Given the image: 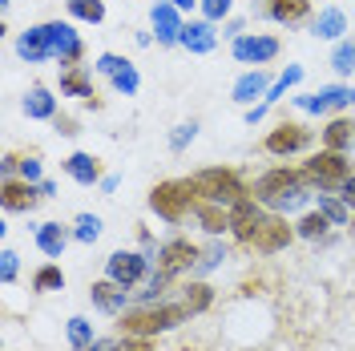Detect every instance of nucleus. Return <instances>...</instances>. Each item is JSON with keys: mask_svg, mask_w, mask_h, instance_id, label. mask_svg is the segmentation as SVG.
Returning <instances> with one entry per match:
<instances>
[{"mask_svg": "<svg viewBox=\"0 0 355 351\" xmlns=\"http://www.w3.org/2000/svg\"><path fill=\"white\" fill-rule=\"evenodd\" d=\"M65 174L77 182V186H101V157H93V154H85V150H77V154H69L65 162Z\"/></svg>", "mask_w": 355, "mask_h": 351, "instance_id": "nucleus-22", "label": "nucleus"}, {"mask_svg": "<svg viewBox=\"0 0 355 351\" xmlns=\"http://www.w3.org/2000/svg\"><path fill=\"white\" fill-rule=\"evenodd\" d=\"M110 81H113V89H117L121 97H133V93L141 89V73H137V65H133V61H125V65L110 77Z\"/></svg>", "mask_w": 355, "mask_h": 351, "instance_id": "nucleus-37", "label": "nucleus"}, {"mask_svg": "<svg viewBox=\"0 0 355 351\" xmlns=\"http://www.w3.org/2000/svg\"><path fill=\"white\" fill-rule=\"evenodd\" d=\"M89 299H93V307L101 311V315H121V311H130V286L113 283V279H97V283H89Z\"/></svg>", "mask_w": 355, "mask_h": 351, "instance_id": "nucleus-15", "label": "nucleus"}, {"mask_svg": "<svg viewBox=\"0 0 355 351\" xmlns=\"http://www.w3.org/2000/svg\"><path fill=\"white\" fill-rule=\"evenodd\" d=\"M182 49H186V53H214V44H218V33H214V21H206V17H202V21H186V28H182Z\"/></svg>", "mask_w": 355, "mask_h": 351, "instance_id": "nucleus-21", "label": "nucleus"}, {"mask_svg": "<svg viewBox=\"0 0 355 351\" xmlns=\"http://www.w3.org/2000/svg\"><path fill=\"white\" fill-rule=\"evenodd\" d=\"M150 210H154L162 222H186V214H194V190H190V182L186 178H170V182H157L154 190H150Z\"/></svg>", "mask_w": 355, "mask_h": 351, "instance_id": "nucleus-5", "label": "nucleus"}, {"mask_svg": "<svg viewBox=\"0 0 355 351\" xmlns=\"http://www.w3.org/2000/svg\"><path fill=\"white\" fill-rule=\"evenodd\" d=\"M266 89H270V77H266L263 69H246L243 77L234 81L230 97H234L239 105H246V110H250V105H259V101L266 97Z\"/></svg>", "mask_w": 355, "mask_h": 351, "instance_id": "nucleus-20", "label": "nucleus"}, {"mask_svg": "<svg viewBox=\"0 0 355 351\" xmlns=\"http://www.w3.org/2000/svg\"><path fill=\"white\" fill-rule=\"evenodd\" d=\"M117 343H121V339H93L85 351H117Z\"/></svg>", "mask_w": 355, "mask_h": 351, "instance_id": "nucleus-46", "label": "nucleus"}, {"mask_svg": "<svg viewBox=\"0 0 355 351\" xmlns=\"http://www.w3.org/2000/svg\"><path fill=\"white\" fill-rule=\"evenodd\" d=\"M311 142H315V133H311L303 121H279V126L263 137V150L270 157H291V154H303Z\"/></svg>", "mask_w": 355, "mask_h": 351, "instance_id": "nucleus-9", "label": "nucleus"}, {"mask_svg": "<svg viewBox=\"0 0 355 351\" xmlns=\"http://www.w3.org/2000/svg\"><path fill=\"white\" fill-rule=\"evenodd\" d=\"M44 33H49V49H53V61H61V65H81V57H85V41H81V33L73 28L69 21H44Z\"/></svg>", "mask_w": 355, "mask_h": 351, "instance_id": "nucleus-10", "label": "nucleus"}, {"mask_svg": "<svg viewBox=\"0 0 355 351\" xmlns=\"http://www.w3.org/2000/svg\"><path fill=\"white\" fill-rule=\"evenodd\" d=\"M150 24H154V33H157V44H178L182 41V28H186L182 8H174L170 0H157L154 8H150Z\"/></svg>", "mask_w": 355, "mask_h": 351, "instance_id": "nucleus-16", "label": "nucleus"}, {"mask_svg": "<svg viewBox=\"0 0 355 351\" xmlns=\"http://www.w3.org/2000/svg\"><path fill=\"white\" fill-rule=\"evenodd\" d=\"M17 271H21V255L12 246H4V255H0V283L12 286L17 283Z\"/></svg>", "mask_w": 355, "mask_h": 351, "instance_id": "nucleus-39", "label": "nucleus"}, {"mask_svg": "<svg viewBox=\"0 0 355 351\" xmlns=\"http://www.w3.org/2000/svg\"><path fill=\"white\" fill-rule=\"evenodd\" d=\"M222 263H226V242H222V239H210V246H202L194 275H210V271H218Z\"/></svg>", "mask_w": 355, "mask_h": 351, "instance_id": "nucleus-35", "label": "nucleus"}, {"mask_svg": "<svg viewBox=\"0 0 355 351\" xmlns=\"http://www.w3.org/2000/svg\"><path fill=\"white\" fill-rule=\"evenodd\" d=\"M65 8L73 21H85V24L105 21V0H65Z\"/></svg>", "mask_w": 355, "mask_h": 351, "instance_id": "nucleus-32", "label": "nucleus"}, {"mask_svg": "<svg viewBox=\"0 0 355 351\" xmlns=\"http://www.w3.org/2000/svg\"><path fill=\"white\" fill-rule=\"evenodd\" d=\"M331 69L339 73V77H352V73H355V37H343V41H335Z\"/></svg>", "mask_w": 355, "mask_h": 351, "instance_id": "nucleus-34", "label": "nucleus"}, {"mask_svg": "<svg viewBox=\"0 0 355 351\" xmlns=\"http://www.w3.org/2000/svg\"><path fill=\"white\" fill-rule=\"evenodd\" d=\"M182 303H186V311H190V315H202V311L214 303V286L202 283V279H190V283L182 286Z\"/></svg>", "mask_w": 355, "mask_h": 351, "instance_id": "nucleus-29", "label": "nucleus"}, {"mask_svg": "<svg viewBox=\"0 0 355 351\" xmlns=\"http://www.w3.org/2000/svg\"><path fill=\"white\" fill-rule=\"evenodd\" d=\"M194 137H198V121H182V126H174V133H170V150L182 154Z\"/></svg>", "mask_w": 355, "mask_h": 351, "instance_id": "nucleus-38", "label": "nucleus"}, {"mask_svg": "<svg viewBox=\"0 0 355 351\" xmlns=\"http://www.w3.org/2000/svg\"><path fill=\"white\" fill-rule=\"evenodd\" d=\"M101 190H105V194H113V190H117V178L105 174V178H101Z\"/></svg>", "mask_w": 355, "mask_h": 351, "instance_id": "nucleus-48", "label": "nucleus"}, {"mask_svg": "<svg viewBox=\"0 0 355 351\" xmlns=\"http://www.w3.org/2000/svg\"><path fill=\"white\" fill-rule=\"evenodd\" d=\"M343 33H347L343 8H323V12L311 21V37H315V41H343Z\"/></svg>", "mask_w": 355, "mask_h": 351, "instance_id": "nucleus-26", "label": "nucleus"}, {"mask_svg": "<svg viewBox=\"0 0 355 351\" xmlns=\"http://www.w3.org/2000/svg\"><path fill=\"white\" fill-rule=\"evenodd\" d=\"M117 351H154V339H141V335H125Z\"/></svg>", "mask_w": 355, "mask_h": 351, "instance_id": "nucleus-43", "label": "nucleus"}, {"mask_svg": "<svg viewBox=\"0 0 355 351\" xmlns=\"http://www.w3.org/2000/svg\"><path fill=\"white\" fill-rule=\"evenodd\" d=\"M250 194L259 198L270 214H299V210H307L315 202V190H311L307 174L303 170H287V166H275V170L259 174L254 186H250Z\"/></svg>", "mask_w": 355, "mask_h": 351, "instance_id": "nucleus-1", "label": "nucleus"}, {"mask_svg": "<svg viewBox=\"0 0 355 351\" xmlns=\"http://www.w3.org/2000/svg\"><path fill=\"white\" fill-rule=\"evenodd\" d=\"M352 142H355V121L352 117H331V121L323 126V150H339V154H347Z\"/></svg>", "mask_w": 355, "mask_h": 351, "instance_id": "nucleus-27", "label": "nucleus"}, {"mask_svg": "<svg viewBox=\"0 0 355 351\" xmlns=\"http://www.w3.org/2000/svg\"><path fill=\"white\" fill-rule=\"evenodd\" d=\"M125 65V57H117V53H101L97 61H93V73H101V77H113L117 69Z\"/></svg>", "mask_w": 355, "mask_h": 351, "instance_id": "nucleus-42", "label": "nucleus"}, {"mask_svg": "<svg viewBox=\"0 0 355 351\" xmlns=\"http://www.w3.org/2000/svg\"><path fill=\"white\" fill-rule=\"evenodd\" d=\"M315 210L331 222V226H347V222H352V206L339 194H315Z\"/></svg>", "mask_w": 355, "mask_h": 351, "instance_id": "nucleus-28", "label": "nucleus"}, {"mask_svg": "<svg viewBox=\"0 0 355 351\" xmlns=\"http://www.w3.org/2000/svg\"><path fill=\"white\" fill-rule=\"evenodd\" d=\"M150 271H154V259L146 250H113L110 259H105V279H113V283H121V286L146 283Z\"/></svg>", "mask_w": 355, "mask_h": 351, "instance_id": "nucleus-7", "label": "nucleus"}, {"mask_svg": "<svg viewBox=\"0 0 355 351\" xmlns=\"http://www.w3.org/2000/svg\"><path fill=\"white\" fill-rule=\"evenodd\" d=\"M303 113H315V117H327V113H339V110H352L355 105V85H323L315 93H299L291 97Z\"/></svg>", "mask_w": 355, "mask_h": 351, "instance_id": "nucleus-8", "label": "nucleus"}, {"mask_svg": "<svg viewBox=\"0 0 355 351\" xmlns=\"http://www.w3.org/2000/svg\"><path fill=\"white\" fill-rule=\"evenodd\" d=\"M0 202H4L8 214H33V206L41 202V186L37 182H24V178H4Z\"/></svg>", "mask_w": 355, "mask_h": 351, "instance_id": "nucleus-14", "label": "nucleus"}, {"mask_svg": "<svg viewBox=\"0 0 355 351\" xmlns=\"http://www.w3.org/2000/svg\"><path fill=\"white\" fill-rule=\"evenodd\" d=\"M230 8H234V0H202V17H206V21H226V17H230Z\"/></svg>", "mask_w": 355, "mask_h": 351, "instance_id": "nucleus-40", "label": "nucleus"}, {"mask_svg": "<svg viewBox=\"0 0 355 351\" xmlns=\"http://www.w3.org/2000/svg\"><path fill=\"white\" fill-rule=\"evenodd\" d=\"M170 4H174V8H182V12H190L194 4H202V0H170Z\"/></svg>", "mask_w": 355, "mask_h": 351, "instance_id": "nucleus-49", "label": "nucleus"}, {"mask_svg": "<svg viewBox=\"0 0 355 351\" xmlns=\"http://www.w3.org/2000/svg\"><path fill=\"white\" fill-rule=\"evenodd\" d=\"M33 291L37 295H53V291H65V271L57 263H44L33 271Z\"/></svg>", "mask_w": 355, "mask_h": 351, "instance_id": "nucleus-30", "label": "nucleus"}, {"mask_svg": "<svg viewBox=\"0 0 355 351\" xmlns=\"http://www.w3.org/2000/svg\"><path fill=\"white\" fill-rule=\"evenodd\" d=\"M61 97H81L85 101V110H101V101H97V93H93V73L85 65H69L61 73Z\"/></svg>", "mask_w": 355, "mask_h": 351, "instance_id": "nucleus-17", "label": "nucleus"}, {"mask_svg": "<svg viewBox=\"0 0 355 351\" xmlns=\"http://www.w3.org/2000/svg\"><path fill=\"white\" fill-rule=\"evenodd\" d=\"M295 239H299V234H295V226H287V214H270V210H266V219H263V226H259L254 242H250V250H259V255H279V250H287Z\"/></svg>", "mask_w": 355, "mask_h": 351, "instance_id": "nucleus-13", "label": "nucleus"}, {"mask_svg": "<svg viewBox=\"0 0 355 351\" xmlns=\"http://www.w3.org/2000/svg\"><path fill=\"white\" fill-rule=\"evenodd\" d=\"M17 57L28 61V65H44V61H53V49H49V33H44V24H33V28H24L21 37H17Z\"/></svg>", "mask_w": 355, "mask_h": 351, "instance_id": "nucleus-18", "label": "nucleus"}, {"mask_svg": "<svg viewBox=\"0 0 355 351\" xmlns=\"http://www.w3.org/2000/svg\"><path fill=\"white\" fill-rule=\"evenodd\" d=\"M65 335H69V348L73 351H85L89 343L97 339V335H93V323H89L85 315H73V319L65 323Z\"/></svg>", "mask_w": 355, "mask_h": 351, "instance_id": "nucleus-33", "label": "nucleus"}, {"mask_svg": "<svg viewBox=\"0 0 355 351\" xmlns=\"http://www.w3.org/2000/svg\"><path fill=\"white\" fill-rule=\"evenodd\" d=\"M17 178H24V182H37V186H41V182H44V174H41V157H37V154L21 157V170H17Z\"/></svg>", "mask_w": 355, "mask_h": 351, "instance_id": "nucleus-41", "label": "nucleus"}, {"mask_svg": "<svg viewBox=\"0 0 355 351\" xmlns=\"http://www.w3.org/2000/svg\"><path fill=\"white\" fill-rule=\"evenodd\" d=\"M198 255H202L198 242H190L186 234H174V239H166L162 246H157L154 266H157V271H166L170 279H182V275H194Z\"/></svg>", "mask_w": 355, "mask_h": 351, "instance_id": "nucleus-6", "label": "nucleus"}, {"mask_svg": "<svg viewBox=\"0 0 355 351\" xmlns=\"http://www.w3.org/2000/svg\"><path fill=\"white\" fill-rule=\"evenodd\" d=\"M33 239H37V246H41L44 259H61L65 246H69V239H73V230L61 226V222H41V226L33 230Z\"/></svg>", "mask_w": 355, "mask_h": 351, "instance_id": "nucleus-24", "label": "nucleus"}, {"mask_svg": "<svg viewBox=\"0 0 355 351\" xmlns=\"http://www.w3.org/2000/svg\"><path fill=\"white\" fill-rule=\"evenodd\" d=\"M21 110H24V117H33V121H53V117H57V97H53L49 85H28Z\"/></svg>", "mask_w": 355, "mask_h": 351, "instance_id": "nucleus-25", "label": "nucleus"}, {"mask_svg": "<svg viewBox=\"0 0 355 351\" xmlns=\"http://www.w3.org/2000/svg\"><path fill=\"white\" fill-rule=\"evenodd\" d=\"M263 17L275 24H303L311 17V0H263Z\"/></svg>", "mask_w": 355, "mask_h": 351, "instance_id": "nucleus-23", "label": "nucleus"}, {"mask_svg": "<svg viewBox=\"0 0 355 351\" xmlns=\"http://www.w3.org/2000/svg\"><path fill=\"white\" fill-rule=\"evenodd\" d=\"M347 230H352V246H355V210H352V222H347Z\"/></svg>", "mask_w": 355, "mask_h": 351, "instance_id": "nucleus-50", "label": "nucleus"}, {"mask_svg": "<svg viewBox=\"0 0 355 351\" xmlns=\"http://www.w3.org/2000/svg\"><path fill=\"white\" fill-rule=\"evenodd\" d=\"M53 126H57V133H65V137H73V133H81V130H77V121H73V117H61V113L53 117Z\"/></svg>", "mask_w": 355, "mask_h": 351, "instance_id": "nucleus-44", "label": "nucleus"}, {"mask_svg": "<svg viewBox=\"0 0 355 351\" xmlns=\"http://www.w3.org/2000/svg\"><path fill=\"white\" fill-rule=\"evenodd\" d=\"M8 4H12V0H0V8H8Z\"/></svg>", "mask_w": 355, "mask_h": 351, "instance_id": "nucleus-51", "label": "nucleus"}, {"mask_svg": "<svg viewBox=\"0 0 355 351\" xmlns=\"http://www.w3.org/2000/svg\"><path fill=\"white\" fill-rule=\"evenodd\" d=\"M303 174H307L311 190L315 194H339V186L355 174L347 154H339V150H319V154H311L303 162Z\"/></svg>", "mask_w": 355, "mask_h": 351, "instance_id": "nucleus-4", "label": "nucleus"}, {"mask_svg": "<svg viewBox=\"0 0 355 351\" xmlns=\"http://www.w3.org/2000/svg\"><path fill=\"white\" fill-rule=\"evenodd\" d=\"M101 226H105V222L97 219V214H77V219H73V239L93 246V242L101 239Z\"/></svg>", "mask_w": 355, "mask_h": 351, "instance_id": "nucleus-36", "label": "nucleus"}, {"mask_svg": "<svg viewBox=\"0 0 355 351\" xmlns=\"http://www.w3.org/2000/svg\"><path fill=\"white\" fill-rule=\"evenodd\" d=\"M327 230H331V222L323 219L319 210H303V219L295 222V234H299V239H307V242H319Z\"/></svg>", "mask_w": 355, "mask_h": 351, "instance_id": "nucleus-31", "label": "nucleus"}, {"mask_svg": "<svg viewBox=\"0 0 355 351\" xmlns=\"http://www.w3.org/2000/svg\"><path fill=\"white\" fill-rule=\"evenodd\" d=\"M186 182H190V190H194L198 202H218V206H234V202H243L250 194V186L234 170H226V166H206L198 174H190Z\"/></svg>", "mask_w": 355, "mask_h": 351, "instance_id": "nucleus-3", "label": "nucleus"}, {"mask_svg": "<svg viewBox=\"0 0 355 351\" xmlns=\"http://www.w3.org/2000/svg\"><path fill=\"white\" fill-rule=\"evenodd\" d=\"M121 319V331L125 335H141V339H154V335H166V331L190 323L194 315L186 311V303H133L130 311L117 315Z\"/></svg>", "mask_w": 355, "mask_h": 351, "instance_id": "nucleus-2", "label": "nucleus"}, {"mask_svg": "<svg viewBox=\"0 0 355 351\" xmlns=\"http://www.w3.org/2000/svg\"><path fill=\"white\" fill-rule=\"evenodd\" d=\"M339 198H343V202H347V206H352V210H355V174L347 178L343 186H339Z\"/></svg>", "mask_w": 355, "mask_h": 351, "instance_id": "nucleus-45", "label": "nucleus"}, {"mask_svg": "<svg viewBox=\"0 0 355 351\" xmlns=\"http://www.w3.org/2000/svg\"><path fill=\"white\" fill-rule=\"evenodd\" d=\"M194 222H198L202 234L222 239V234H230V206H218V202H194Z\"/></svg>", "mask_w": 355, "mask_h": 351, "instance_id": "nucleus-19", "label": "nucleus"}, {"mask_svg": "<svg viewBox=\"0 0 355 351\" xmlns=\"http://www.w3.org/2000/svg\"><path fill=\"white\" fill-rule=\"evenodd\" d=\"M279 37H270V33H243V37H234L230 44V53H234V61L239 65H266V61H275L279 57Z\"/></svg>", "mask_w": 355, "mask_h": 351, "instance_id": "nucleus-11", "label": "nucleus"}, {"mask_svg": "<svg viewBox=\"0 0 355 351\" xmlns=\"http://www.w3.org/2000/svg\"><path fill=\"white\" fill-rule=\"evenodd\" d=\"M263 219H266V206L254 194H246L243 202L230 206V239L243 242V246H250L254 234H259V226H263Z\"/></svg>", "mask_w": 355, "mask_h": 351, "instance_id": "nucleus-12", "label": "nucleus"}, {"mask_svg": "<svg viewBox=\"0 0 355 351\" xmlns=\"http://www.w3.org/2000/svg\"><path fill=\"white\" fill-rule=\"evenodd\" d=\"M41 198H57V182H49V178H44V182H41Z\"/></svg>", "mask_w": 355, "mask_h": 351, "instance_id": "nucleus-47", "label": "nucleus"}]
</instances>
